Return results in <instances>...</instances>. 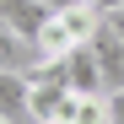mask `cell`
<instances>
[{
  "mask_svg": "<svg viewBox=\"0 0 124 124\" xmlns=\"http://www.w3.org/2000/svg\"><path fill=\"white\" fill-rule=\"evenodd\" d=\"M97 27H102V11L92 6V0L54 11L49 22H43V32H38V59H65L70 49L92 43V32H97Z\"/></svg>",
  "mask_w": 124,
  "mask_h": 124,
  "instance_id": "cell-1",
  "label": "cell"
},
{
  "mask_svg": "<svg viewBox=\"0 0 124 124\" xmlns=\"http://www.w3.org/2000/svg\"><path fill=\"white\" fill-rule=\"evenodd\" d=\"M0 119L6 124H38V113H32V76L27 70H0Z\"/></svg>",
  "mask_w": 124,
  "mask_h": 124,
  "instance_id": "cell-2",
  "label": "cell"
},
{
  "mask_svg": "<svg viewBox=\"0 0 124 124\" xmlns=\"http://www.w3.org/2000/svg\"><path fill=\"white\" fill-rule=\"evenodd\" d=\"M92 54H97V65H102V86L108 92H124V38L119 27L102 16V27L92 32Z\"/></svg>",
  "mask_w": 124,
  "mask_h": 124,
  "instance_id": "cell-3",
  "label": "cell"
},
{
  "mask_svg": "<svg viewBox=\"0 0 124 124\" xmlns=\"http://www.w3.org/2000/svg\"><path fill=\"white\" fill-rule=\"evenodd\" d=\"M49 6L43 0H0V22H6L16 38H27V43L38 49V32H43V22H49Z\"/></svg>",
  "mask_w": 124,
  "mask_h": 124,
  "instance_id": "cell-4",
  "label": "cell"
},
{
  "mask_svg": "<svg viewBox=\"0 0 124 124\" xmlns=\"http://www.w3.org/2000/svg\"><path fill=\"white\" fill-rule=\"evenodd\" d=\"M65 76H70V92H81V97H108V86H102V65H97L92 43H81V49L65 54Z\"/></svg>",
  "mask_w": 124,
  "mask_h": 124,
  "instance_id": "cell-5",
  "label": "cell"
},
{
  "mask_svg": "<svg viewBox=\"0 0 124 124\" xmlns=\"http://www.w3.org/2000/svg\"><path fill=\"white\" fill-rule=\"evenodd\" d=\"M27 54H38V49L27 43V38H16L6 22H0V70H32V65H27Z\"/></svg>",
  "mask_w": 124,
  "mask_h": 124,
  "instance_id": "cell-6",
  "label": "cell"
},
{
  "mask_svg": "<svg viewBox=\"0 0 124 124\" xmlns=\"http://www.w3.org/2000/svg\"><path fill=\"white\" fill-rule=\"evenodd\" d=\"M108 113H113V124H124V92H108Z\"/></svg>",
  "mask_w": 124,
  "mask_h": 124,
  "instance_id": "cell-7",
  "label": "cell"
},
{
  "mask_svg": "<svg viewBox=\"0 0 124 124\" xmlns=\"http://www.w3.org/2000/svg\"><path fill=\"white\" fill-rule=\"evenodd\" d=\"M92 6H97L102 16H108V11H119V6H124V0H92Z\"/></svg>",
  "mask_w": 124,
  "mask_h": 124,
  "instance_id": "cell-8",
  "label": "cell"
},
{
  "mask_svg": "<svg viewBox=\"0 0 124 124\" xmlns=\"http://www.w3.org/2000/svg\"><path fill=\"white\" fill-rule=\"evenodd\" d=\"M108 22H113V27H119V38H124V6H119V11H108Z\"/></svg>",
  "mask_w": 124,
  "mask_h": 124,
  "instance_id": "cell-9",
  "label": "cell"
},
{
  "mask_svg": "<svg viewBox=\"0 0 124 124\" xmlns=\"http://www.w3.org/2000/svg\"><path fill=\"white\" fill-rule=\"evenodd\" d=\"M49 11H65V6H81V0H43Z\"/></svg>",
  "mask_w": 124,
  "mask_h": 124,
  "instance_id": "cell-10",
  "label": "cell"
},
{
  "mask_svg": "<svg viewBox=\"0 0 124 124\" xmlns=\"http://www.w3.org/2000/svg\"><path fill=\"white\" fill-rule=\"evenodd\" d=\"M0 124H6V119H0Z\"/></svg>",
  "mask_w": 124,
  "mask_h": 124,
  "instance_id": "cell-11",
  "label": "cell"
}]
</instances>
